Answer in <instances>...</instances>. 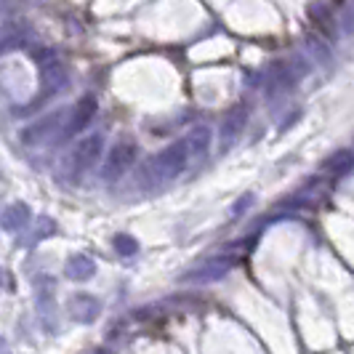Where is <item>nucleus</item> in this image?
<instances>
[{"instance_id":"15","label":"nucleus","mask_w":354,"mask_h":354,"mask_svg":"<svg viewBox=\"0 0 354 354\" xmlns=\"http://www.w3.org/2000/svg\"><path fill=\"white\" fill-rule=\"evenodd\" d=\"M19 46H24V35L17 21H3L0 24V53L14 51Z\"/></svg>"},{"instance_id":"18","label":"nucleus","mask_w":354,"mask_h":354,"mask_svg":"<svg viewBox=\"0 0 354 354\" xmlns=\"http://www.w3.org/2000/svg\"><path fill=\"white\" fill-rule=\"evenodd\" d=\"M309 48H312V53L315 56H319L322 59V64H330L333 62V53H330V48L319 40V37H309Z\"/></svg>"},{"instance_id":"4","label":"nucleus","mask_w":354,"mask_h":354,"mask_svg":"<svg viewBox=\"0 0 354 354\" xmlns=\"http://www.w3.org/2000/svg\"><path fill=\"white\" fill-rule=\"evenodd\" d=\"M133 162H136V144L118 142L109 149V155H106L104 168H102V178L104 181H118Z\"/></svg>"},{"instance_id":"1","label":"nucleus","mask_w":354,"mask_h":354,"mask_svg":"<svg viewBox=\"0 0 354 354\" xmlns=\"http://www.w3.org/2000/svg\"><path fill=\"white\" fill-rule=\"evenodd\" d=\"M187 162H189V155H187V147H184V139H181V142H174L168 144L165 149H160L158 155L152 158V162L147 165V174L155 178L158 184L174 181L176 176L184 174Z\"/></svg>"},{"instance_id":"10","label":"nucleus","mask_w":354,"mask_h":354,"mask_svg":"<svg viewBox=\"0 0 354 354\" xmlns=\"http://www.w3.org/2000/svg\"><path fill=\"white\" fill-rule=\"evenodd\" d=\"M211 139H213V133L208 125H195V128H189V133L184 136V147H187L189 160L203 158V155L211 149Z\"/></svg>"},{"instance_id":"14","label":"nucleus","mask_w":354,"mask_h":354,"mask_svg":"<svg viewBox=\"0 0 354 354\" xmlns=\"http://www.w3.org/2000/svg\"><path fill=\"white\" fill-rule=\"evenodd\" d=\"M352 149L349 147H344V149H338L333 155H328L325 162H322V171H328V174H336V176H344V174H349V168H352Z\"/></svg>"},{"instance_id":"19","label":"nucleus","mask_w":354,"mask_h":354,"mask_svg":"<svg viewBox=\"0 0 354 354\" xmlns=\"http://www.w3.org/2000/svg\"><path fill=\"white\" fill-rule=\"evenodd\" d=\"M253 203H256V197L250 195V192H245V195H243L237 203H234V205H232V211H230L232 218H240V216L248 211V208H253Z\"/></svg>"},{"instance_id":"20","label":"nucleus","mask_w":354,"mask_h":354,"mask_svg":"<svg viewBox=\"0 0 354 354\" xmlns=\"http://www.w3.org/2000/svg\"><path fill=\"white\" fill-rule=\"evenodd\" d=\"M53 232H56V221L53 218H48V216H40V221H37V234L35 237H51Z\"/></svg>"},{"instance_id":"11","label":"nucleus","mask_w":354,"mask_h":354,"mask_svg":"<svg viewBox=\"0 0 354 354\" xmlns=\"http://www.w3.org/2000/svg\"><path fill=\"white\" fill-rule=\"evenodd\" d=\"M64 274L70 280H75V283H86V280H91L96 274V261L91 259L88 253H75L64 264Z\"/></svg>"},{"instance_id":"2","label":"nucleus","mask_w":354,"mask_h":354,"mask_svg":"<svg viewBox=\"0 0 354 354\" xmlns=\"http://www.w3.org/2000/svg\"><path fill=\"white\" fill-rule=\"evenodd\" d=\"M62 120H64V109H56L48 118L27 125V128L19 133V139H21L24 147H32V149H35V147H46V144L51 142L53 136L62 131Z\"/></svg>"},{"instance_id":"9","label":"nucleus","mask_w":354,"mask_h":354,"mask_svg":"<svg viewBox=\"0 0 354 354\" xmlns=\"http://www.w3.org/2000/svg\"><path fill=\"white\" fill-rule=\"evenodd\" d=\"M245 125H248V109H245V104H237L221 123V152H227L232 144L240 139Z\"/></svg>"},{"instance_id":"22","label":"nucleus","mask_w":354,"mask_h":354,"mask_svg":"<svg viewBox=\"0 0 354 354\" xmlns=\"http://www.w3.org/2000/svg\"><path fill=\"white\" fill-rule=\"evenodd\" d=\"M0 349H6V344H3V338H0Z\"/></svg>"},{"instance_id":"8","label":"nucleus","mask_w":354,"mask_h":354,"mask_svg":"<svg viewBox=\"0 0 354 354\" xmlns=\"http://www.w3.org/2000/svg\"><path fill=\"white\" fill-rule=\"evenodd\" d=\"M96 109H99V104H96V96H83L77 104H75V109H72L70 120H67V128L62 131V139H72L75 133H80L83 128H88V123L93 120V115H96Z\"/></svg>"},{"instance_id":"17","label":"nucleus","mask_w":354,"mask_h":354,"mask_svg":"<svg viewBox=\"0 0 354 354\" xmlns=\"http://www.w3.org/2000/svg\"><path fill=\"white\" fill-rule=\"evenodd\" d=\"M309 14H312V21L319 24L325 32H333V21H330V11H328V6L325 3H312L309 6Z\"/></svg>"},{"instance_id":"13","label":"nucleus","mask_w":354,"mask_h":354,"mask_svg":"<svg viewBox=\"0 0 354 354\" xmlns=\"http://www.w3.org/2000/svg\"><path fill=\"white\" fill-rule=\"evenodd\" d=\"M37 309H40V317L46 319L48 328H51V319H53V315H56V304H53V283L48 277H43V280L37 283Z\"/></svg>"},{"instance_id":"6","label":"nucleus","mask_w":354,"mask_h":354,"mask_svg":"<svg viewBox=\"0 0 354 354\" xmlns=\"http://www.w3.org/2000/svg\"><path fill=\"white\" fill-rule=\"evenodd\" d=\"M40 83H43V96H40V102H43V99L67 88L70 72L59 59H46V62H40Z\"/></svg>"},{"instance_id":"21","label":"nucleus","mask_w":354,"mask_h":354,"mask_svg":"<svg viewBox=\"0 0 354 354\" xmlns=\"http://www.w3.org/2000/svg\"><path fill=\"white\" fill-rule=\"evenodd\" d=\"M0 285H3V266H0Z\"/></svg>"},{"instance_id":"5","label":"nucleus","mask_w":354,"mask_h":354,"mask_svg":"<svg viewBox=\"0 0 354 354\" xmlns=\"http://www.w3.org/2000/svg\"><path fill=\"white\" fill-rule=\"evenodd\" d=\"M102 152H104V136L102 133H93L88 139H83V142L72 149V171L77 176L88 174L91 168L99 162Z\"/></svg>"},{"instance_id":"7","label":"nucleus","mask_w":354,"mask_h":354,"mask_svg":"<svg viewBox=\"0 0 354 354\" xmlns=\"http://www.w3.org/2000/svg\"><path fill=\"white\" fill-rule=\"evenodd\" d=\"M67 312H70V317L75 322L91 325L102 315V301L96 296H91V293H72V299L67 301Z\"/></svg>"},{"instance_id":"16","label":"nucleus","mask_w":354,"mask_h":354,"mask_svg":"<svg viewBox=\"0 0 354 354\" xmlns=\"http://www.w3.org/2000/svg\"><path fill=\"white\" fill-rule=\"evenodd\" d=\"M112 248H115L118 256H123V259H133V256L139 253V240H136L133 234L120 232V234H115V237H112Z\"/></svg>"},{"instance_id":"12","label":"nucleus","mask_w":354,"mask_h":354,"mask_svg":"<svg viewBox=\"0 0 354 354\" xmlns=\"http://www.w3.org/2000/svg\"><path fill=\"white\" fill-rule=\"evenodd\" d=\"M30 205L27 203H11L3 216H0V224H3V230L6 232H21L27 224H30Z\"/></svg>"},{"instance_id":"3","label":"nucleus","mask_w":354,"mask_h":354,"mask_svg":"<svg viewBox=\"0 0 354 354\" xmlns=\"http://www.w3.org/2000/svg\"><path fill=\"white\" fill-rule=\"evenodd\" d=\"M232 269H234V261H232L230 256H213L208 261L197 264L195 269H189L184 274V283H195V285L218 283V280H224L230 274Z\"/></svg>"}]
</instances>
